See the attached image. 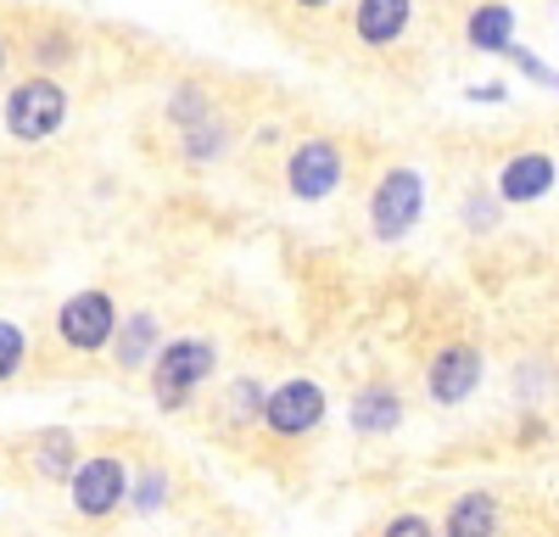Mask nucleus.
Wrapping results in <instances>:
<instances>
[{"instance_id":"obj_13","label":"nucleus","mask_w":559,"mask_h":537,"mask_svg":"<svg viewBox=\"0 0 559 537\" xmlns=\"http://www.w3.org/2000/svg\"><path fill=\"white\" fill-rule=\"evenodd\" d=\"M397 420H403V397H397L392 386H364V392L353 397V426H358V431L386 437V431H397Z\"/></svg>"},{"instance_id":"obj_12","label":"nucleus","mask_w":559,"mask_h":537,"mask_svg":"<svg viewBox=\"0 0 559 537\" xmlns=\"http://www.w3.org/2000/svg\"><path fill=\"white\" fill-rule=\"evenodd\" d=\"M17 454L28 460L34 481H57V476H73V460H79V442L68 431H45V437H28Z\"/></svg>"},{"instance_id":"obj_3","label":"nucleus","mask_w":559,"mask_h":537,"mask_svg":"<svg viewBox=\"0 0 559 537\" xmlns=\"http://www.w3.org/2000/svg\"><path fill=\"white\" fill-rule=\"evenodd\" d=\"M68 492H73V515H79V521L107 526V521H118L123 504H129V470H123L118 454H90V460L73 465Z\"/></svg>"},{"instance_id":"obj_4","label":"nucleus","mask_w":559,"mask_h":537,"mask_svg":"<svg viewBox=\"0 0 559 537\" xmlns=\"http://www.w3.org/2000/svg\"><path fill=\"white\" fill-rule=\"evenodd\" d=\"M419 213H426V179H419L414 168H386L376 196H369V230H376V241H403Z\"/></svg>"},{"instance_id":"obj_2","label":"nucleus","mask_w":559,"mask_h":537,"mask_svg":"<svg viewBox=\"0 0 559 537\" xmlns=\"http://www.w3.org/2000/svg\"><path fill=\"white\" fill-rule=\"evenodd\" d=\"M7 134L12 141H51V134L68 123V84H57L51 73H34L23 84H12V96H7Z\"/></svg>"},{"instance_id":"obj_7","label":"nucleus","mask_w":559,"mask_h":537,"mask_svg":"<svg viewBox=\"0 0 559 537\" xmlns=\"http://www.w3.org/2000/svg\"><path fill=\"white\" fill-rule=\"evenodd\" d=\"M324 420V392L313 381H280L274 392H263V426L274 437H308Z\"/></svg>"},{"instance_id":"obj_19","label":"nucleus","mask_w":559,"mask_h":537,"mask_svg":"<svg viewBox=\"0 0 559 537\" xmlns=\"http://www.w3.org/2000/svg\"><path fill=\"white\" fill-rule=\"evenodd\" d=\"M381 532H392V537H414V532H431V521H426V515H392Z\"/></svg>"},{"instance_id":"obj_14","label":"nucleus","mask_w":559,"mask_h":537,"mask_svg":"<svg viewBox=\"0 0 559 537\" xmlns=\"http://www.w3.org/2000/svg\"><path fill=\"white\" fill-rule=\"evenodd\" d=\"M464 39H471L476 51H509V45H515V12H509L503 0H487V7H476L471 23H464Z\"/></svg>"},{"instance_id":"obj_9","label":"nucleus","mask_w":559,"mask_h":537,"mask_svg":"<svg viewBox=\"0 0 559 537\" xmlns=\"http://www.w3.org/2000/svg\"><path fill=\"white\" fill-rule=\"evenodd\" d=\"M408 17H414V0H353V34L369 45V51L397 45Z\"/></svg>"},{"instance_id":"obj_10","label":"nucleus","mask_w":559,"mask_h":537,"mask_svg":"<svg viewBox=\"0 0 559 537\" xmlns=\"http://www.w3.org/2000/svg\"><path fill=\"white\" fill-rule=\"evenodd\" d=\"M548 191H554V157L543 152H521L498 168V202L526 207V202H543Z\"/></svg>"},{"instance_id":"obj_5","label":"nucleus","mask_w":559,"mask_h":537,"mask_svg":"<svg viewBox=\"0 0 559 537\" xmlns=\"http://www.w3.org/2000/svg\"><path fill=\"white\" fill-rule=\"evenodd\" d=\"M112 331H118V302H112V291H102V286L73 291V297L57 308V336H62V347H73V353H107Z\"/></svg>"},{"instance_id":"obj_21","label":"nucleus","mask_w":559,"mask_h":537,"mask_svg":"<svg viewBox=\"0 0 559 537\" xmlns=\"http://www.w3.org/2000/svg\"><path fill=\"white\" fill-rule=\"evenodd\" d=\"M0 73H7V34H0Z\"/></svg>"},{"instance_id":"obj_16","label":"nucleus","mask_w":559,"mask_h":537,"mask_svg":"<svg viewBox=\"0 0 559 537\" xmlns=\"http://www.w3.org/2000/svg\"><path fill=\"white\" fill-rule=\"evenodd\" d=\"M163 499H168V476H163L157 465H152V470H140V476H129V504H123V510H134V515H157Z\"/></svg>"},{"instance_id":"obj_6","label":"nucleus","mask_w":559,"mask_h":537,"mask_svg":"<svg viewBox=\"0 0 559 537\" xmlns=\"http://www.w3.org/2000/svg\"><path fill=\"white\" fill-rule=\"evenodd\" d=\"M342 146L336 141H324V134H308V141L286 157V191L297 202H324V196H336L342 191Z\"/></svg>"},{"instance_id":"obj_1","label":"nucleus","mask_w":559,"mask_h":537,"mask_svg":"<svg viewBox=\"0 0 559 537\" xmlns=\"http://www.w3.org/2000/svg\"><path fill=\"white\" fill-rule=\"evenodd\" d=\"M213 365H218V353H213L207 336L163 342L157 358H152V397H157V409H163V415L185 409V403L202 392V381L213 375Z\"/></svg>"},{"instance_id":"obj_15","label":"nucleus","mask_w":559,"mask_h":537,"mask_svg":"<svg viewBox=\"0 0 559 537\" xmlns=\"http://www.w3.org/2000/svg\"><path fill=\"white\" fill-rule=\"evenodd\" d=\"M448 532H498V499L492 492H464V499L448 510Z\"/></svg>"},{"instance_id":"obj_11","label":"nucleus","mask_w":559,"mask_h":537,"mask_svg":"<svg viewBox=\"0 0 559 537\" xmlns=\"http://www.w3.org/2000/svg\"><path fill=\"white\" fill-rule=\"evenodd\" d=\"M157 347H163V331H157V313L152 308H134L129 320H118V331L107 342L118 370H146V358H157Z\"/></svg>"},{"instance_id":"obj_17","label":"nucleus","mask_w":559,"mask_h":537,"mask_svg":"<svg viewBox=\"0 0 559 537\" xmlns=\"http://www.w3.org/2000/svg\"><path fill=\"white\" fill-rule=\"evenodd\" d=\"M23 365H28V336H23V325L0 320V386L17 381V375H23Z\"/></svg>"},{"instance_id":"obj_20","label":"nucleus","mask_w":559,"mask_h":537,"mask_svg":"<svg viewBox=\"0 0 559 537\" xmlns=\"http://www.w3.org/2000/svg\"><path fill=\"white\" fill-rule=\"evenodd\" d=\"M292 7H297V12H331L336 0H292Z\"/></svg>"},{"instance_id":"obj_18","label":"nucleus","mask_w":559,"mask_h":537,"mask_svg":"<svg viewBox=\"0 0 559 537\" xmlns=\"http://www.w3.org/2000/svg\"><path fill=\"white\" fill-rule=\"evenodd\" d=\"M224 415L236 420V426L263 420V386H258V381H236V386L224 392Z\"/></svg>"},{"instance_id":"obj_8","label":"nucleus","mask_w":559,"mask_h":537,"mask_svg":"<svg viewBox=\"0 0 559 537\" xmlns=\"http://www.w3.org/2000/svg\"><path fill=\"white\" fill-rule=\"evenodd\" d=\"M476 386H481V353L471 342H448L426 365V392L437 403H464L476 397Z\"/></svg>"}]
</instances>
